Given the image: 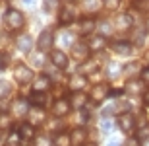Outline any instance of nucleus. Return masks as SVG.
Segmentation results:
<instances>
[{"label":"nucleus","mask_w":149,"mask_h":146,"mask_svg":"<svg viewBox=\"0 0 149 146\" xmlns=\"http://www.w3.org/2000/svg\"><path fill=\"white\" fill-rule=\"evenodd\" d=\"M72 56L76 59V61L79 62H85L87 61V56H89V47L85 41H77L76 45L72 47Z\"/></svg>","instance_id":"obj_5"},{"label":"nucleus","mask_w":149,"mask_h":146,"mask_svg":"<svg viewBox=\"0 0 149 146\" xmlns=\"http://www.w3.org/2000/svg\"><path fill=\"white\" fill-rule=\"evenodd\" d=\"M23 23H25V18H23V14L19 10H14V8L6 10V14H4V25H6L8 31H17V29H22Z\"/></svg>","instance_id":"obj_1"},{"label":"nucleus","mask_w":149,"mask_h":146,"mask_svg":"<svg viewBox=\"0 0 149 146\" xmlns=\"http://www.w3.org/2000/svg\"><path fill=\"white\" fill-rule=\"evenodd\" d=\"M120 70H122V66L118 62H109V64H107V76L111 80L118 78V76H120Z\"/></svg>","instance_id":"obj_23"},{"label":"nucleus","mask_w":149,"mask_h":146,"mask_svg":"<svg viewBox=\"0 0 149 146\" xmlns=\"http://www.w3.org/2000/svg\"><path fill=\"white\" fill-rule=\"evenodd\" d=\"M12 113H14V117H25V115H29V101L25 99V97H17L14 103H12Z\"/></svg>","instance_id":"obj_4"},{"label":"nucleus","mask_w":149,"mask_h":146,"mask_svg":"<svg viewBox=\"0 0 149 146\" xmlns=\"http://www.w3.org/2000/svg\"><path fill=\"white\" fill-rule=\"evenodd\" d=\"M112 51H114L116 55L128 56V55H132L134 45L130 43V41H114V43H112Z\"/></svg>","instance_id":"obj_9"},{"label":"nucleus","mask_w":149,"mask_h":146,"mask_svg":"<svg viewBox=\"0 0 149 146\" xmlns=\"http://www.w3.org/2000/svg\"><path fill=\"white\" fill-rule=\"evenodd\" d=\"M16 47L22 53H29V51L33 49V39H31V35H27V33H23V35H19L16 39Z\"/></svg>","instance_id":"obj_11"},{"label":"nucleus","mask_w":149,"mask_h":146,"mask_svg":"<svg viewBox=\"0 0 149 146\" xmlns=\"http://www.w3.org/2000/svg\"><path fill=\"white\" fill-rule=\"evenodd\" d=\"M87 121H89V113H87V111H83V109H79V113H77V119H76V123L85 125Z\"/></svg>","instance_id":"obj_36"},{"label":"nucleus","mask_w":149,"mask_h":146,"mask_svg":"<svg viewBox=\"0 0 149 146\" xmlns=\"http://www.w3.org/2000/svg\"><path fill=\"white\" fill-rule=\"evenodd\" d=\"M118 127H120L122 133H132L134 127H136V119H134L132 113H120L118 115Z\"/></svg>","instance_id":"obj_6"},{"label":"nucleus","mask_w":149,"mask_h":146,"mask_svg":"<svg viewBox=\"0 0 149 146\" xmlns=\"http://www.w3.org/2000/svg\"><path fill=\"white\" fill-rule=\"evenodd\" d=\"M143 43H145V35H143V31H139L136 35V45H143Z\"/></svg>","instance_id":"obj_43"},{"label":"nucleus","mask_w":149,"mask_h":146,"mask_svg":"<svg viewBox=\"0 0 149 146\" xmlns=\"http://www.w3.org/2000/svg\"><path fill=\"white\" fill-rule=\"evenodd\" d=\"M35 146H54V142H52L50 136L39 135V136H35Z\"/></svg>","instance_id":"obj_30"},{"label":"nucleus","mask_w":149,"mask_h":146,"mask_svg":"<svg viewBox=\"0 0 149 146\" xmlns=\"http://www.w3.org/2000/svg\"><path fill=\"white\" fill-rule=\"evenodd\" d=\"M52 45H54V33L50 31V29H45L43 33L39 35V39H37V47L39 51H50L52 49Z\"/></svg>","instance_id":"obj_3"},{"label":"nucleus","mask_w":149,"mask_h":146,"mask_svg":"<svg viewBox=\"0 0 149 146\" xmlns=\"http://www.w3.org/2000/svg\"><path fill=\"white\" fill-rule=\"evenodd\" d=\"M79 70H81L79 74H83V76H85V74H91L93 70H97V62L95 61H85L81 66H79Z\"/></svg>","instance_id":"obj_28"},{"label":"nucleus","mask_w":149,"mask_h":146,"mask_svg":"<svg viewBox=\"0 0 149 146\" xmlns=\"http://www.w3.org/2000/svg\"><path fill=\"white\" fill-rule=\"evenodd\" d=\"M97 28H99L101 35H103V37H107V35H111V33H112L114 25H112L111 22H99V23H97Z\"/></svg>","instance_id":"obj_29"},{"label":"nucleus","mask_w":149,"mask_h":146,"mask_svg":"<svg viewBox=\"0 0 149 146\" xmlns=\"http://www.w3.org/2000/svg\"><path fill=\"white\" fill-rule=\"evenodd\" d=\"M45 121V113L43 109H31L29 111V125H39V123H43Z\"/></svg>","instance_id":"obj_22"},{"label":"nucleus","mask_w":149,"mask_h":146,"mask_svg":"<svg viewBox=\"0 0 149 146\" xmlns=\"http://www.w3.org/2000/svg\"><path fill=\"white\" fill-rule=\"evenodd\" d=\"M105 45H107V39L103 37V35H95V37H89V41H87L89 51H101V49H105Z\"/></svg>","instance_id":"obj_18"},{"label":"nucleus","mask_w":149,"mask_h":146,"mask_svg":"<svg viewBox=\"0 0 149 146\" xmlns=\"http://www.w3.org/2000/svg\"><path fill=\"white\" fill-rule=\"evenodd\" d=\"M85 103H87V96L83 92H74L72 97H70V105L76 107V109H83Z\"/></svg>","instance_id":"obj_17"},{"label":"nucleus","mask_w":149,"mask_h":146,"mask_svg":"<svg viewBox=\"0 0 149 146\" xmlns=\"http://www.w3.org/2000/svg\"><path fill=\"white\" fill-rule=\"evenodd\" d=\"M14 78L19 82V84H29L33 80V70L25 64H17L16 70H14Z\"/></svg>","instance_id":"obj_2"},{"label":"nucleus","mask_w":149,"mask_h":146,"mask_svg":"<svg viewBox=\"0 0 149 146\" xmlns=\"http://www.w3.org/2000/svg\"><path fill=\"white\" fill-rule=\"evenodd\" d=\"M147 29H149V18H147Z\"/></svg>","instance_id":"obj_49"},{"label":"nucleus","mask_w":149,"mask_h":146,"mask_svg":"<svg viewBox=\"0 0 149 146\" xmlns=\"http://www.w3.org/2000/svg\"><path fill=\"white\" fill-rule=\"evenodd\" d=\"M138 70H139V62H132V64H128V66H126V74H128V76H134Z\"/></svg>","instance_id":"obj_39"},{"label":"nucleus","mask_w":149,"mask_h":146,"mask_svg":"<svg viewBox=\"0 0 149 146\" xmlns=\"http://www.w3.org/2000/svg\"><path fill=\"white\" fill-rule=\"evenodd\" d=\"M132 23H134L132 14H120V16L114 20V29H118V31H126V29L132 28Z\"/></svg>","instance_id":"obj_8"},{"label":"nucleus","mask_w":149,"mask_h":146,"mask_svg":"<svg viewBox=\"0 0 149 146\" xmlns=\"http://www.w3.org/2000/svg\"><path fill=\"white\" fill-rule=\"evenodd\" d=\"M31 62H33L35 66H43V64H45V56L41 55V53H37V55H31Z\"/></svg>","instance_id":"obj_37"},{"label":"nucleus","mask_w":149,"mask_h":146,"mask_svg":"<svg viewBox=\"0 0 149 146\" xmlns=\"http://www.w3.org/2000/svg\"><path fill=\"white\" fill-rule=\"evenodd\" d=\"M10 127V117L6 113H0V129H8Z\"/></svg>","instance_id":"obj_40"},{"label":"nucleus","mask_w":149,"mask_h":146,"mask_svg":"<svg viewBox=\"0 0 149 146\" xmlns=\"http://www.w3.org/2000/svg\"><path fill=\"white\" fill-rule=\"evenodd\" d=\"M112 127H114V121H112V117H103L101 119V123H99V129L103 135H109L112 130Z\"/></svg>","instance_id":"obj_25"},{"label":"nucleus","mask_w":149,"mask_h":146,"mask_svg":"<svg viewBox=\"0 0 149 146\" xmlns=\"http://www.w3.org/2000/svg\"><path fill=\"white\" fill-rule=\"evenodd\" d=\"M17 133H19V136H22V138H33V136H35V129H33V125H29V123L19 125Z\"/></svg>","instance_id":"obj_24"},{"label":"nucleus","mask_w":149,"mask_h":146,"mask_svg":"<svg viewBox=\"0 0 149 146\" xmlns=\"http://www.w3.org/2000/svg\"><path fill=\"white\" fill-rule=\"evenodd\" d=\"M83 146H95V144H83Z\"/></svg>","instance_id":"obj_50"},{"label":"nucleus","mask_w":149,"mask_h":146,"mask_svg":"<svg viewBox=\"0 0 149 146\" xmlns=\"http://www.w3.org/2000/svg\"><path fill=\"white\" fill-rule=\"evenodd\" d=\"M66 2H70V0H66Z\"/></svg>","instance_id":"obj_51"},{"label":"nucleus","mask_w":149,"mask_h":146,"mask_svg":"<svg viewBox=\"0 0 149 146\" xmlns=\"http://www.w3.org/2000/svg\"><path fill=\"white\" fill-rule=\"evenodd\" d=\"M83 8H85V12H97L99 10V0H83Z\"/></svg>","instance_id":"obj_31"},{"label":"nucleus","mask_w":149,"mask_h":146,"mask_svg":"<svg viewBox=\"0 0 149 146\" xmlns=\"http://www.w3.org/2000/svg\"><path fill=\"white\" fill-rule=\"evenodd\" d=\"M141 80H143L145 84H149V68H145L143 72H141Z\"/></svg>","instance_id":"obj_45"},{"label":"nucleus","mask_w":149,"mask_h":146,"mask_svg":"<svg viewBox=\"0 0 149 146\" xmlns=\"http://www.w3.org/2000/svg\"><path fill=\"white\" fill-rule=\"evenodd\" d=\"M109 96H111V88H109L107 84H97L93 88V92H91V99L97 101V103L103 101V99H107Z\"/></svg>","instance_id":"obj_7"},{"label":"nucleus","mask_w":149,"mask_h":146,"mask_svg":"<svg viewBox=\"0 0 149 146\" xmlns=\"http://www.w3.org/2000/svg\"><path fill=\"white\" fill-rule=\"evenodd\" d=\"M139 144H141V140H139L138 136H132V138H128V140H126L124 146H139Z\"/></svg>","instance_id":"obj_42"},{"label":"nucleus","mask_w":149,"mask_h":146,"mask_svg":"<svg viewBox=\"0 0 149 146\" xmlns=\"http://www.w3.org/2000/svg\"><path fill=\"white\" fill-rule=\"evenodd\" d=\"M60 43L64 47H74V45H76V43H74V33H72V31H62Z\"/></svg>","instance_id":"obj_27"},{"label":"nucleus","mask_w":149,"mask_h":146,"mask_svg":"<svg viewBox=\"0 0 149 146\" xmlns=\"http://www.w3.org/2000/svg\"><path fill=\"white\" fill-rule=\"evenodd\" d=\"M52 142H54V146H70V135L58 133V135L52 138Z\"/></svg>","instance_id":"obj_26"},{"label":"nucleus","mask_w":149,"mask_h":146,"mask_svg":"<svg viewBox=\"0 0 149 146\" xmlns=\"http://www.w3.org/2000/svg\"><path fill=\"white\" fill-rule=\"evenodd\" d=\"M74 8H70V6H66V8H62L60 12V23L62 25H68V23H72L74 22Z\"/></svg>","instance_id":"obj_21"},{"label":"nucleus","mask_w":149,"mask_h":146,"mask_svg":"<svg viewBox=\"0 0 149 146\" xmlns=\"http://www.w3.org/2000/svg\"><path fill=\"white\" fill-rule=\"evenodd\" d=\"M49 88H50V78L47 76V74L35 78V82H33V90L35 92H47Z\"/></svg>","instance_id":"obj_19"},{"label":"nucleus","mask_w":149,"mask_h":146,"mask_svg":"<svg viewBox=\"0 0 149 146\" xmlns=\"http://www.w3.org/2000/svg\"><path fill=\"white\" fill-rule=\"evenodd\" d=\"M145 90H147V86H145L143 80H130L126 84V92H130V94H145Z\"/></svg>","instance_id":"obj_16"},{"label":"nucleus","mask_w":149,"mask_h":146,"mask_svg":"<svg viewBox=\"0 0 149 146\" xmlns=\"http://www.w3.org/2000/svg\"><path fill=\"white\" fill-rule=\"evenodd\" d=\"M95 28H97V22H93L91 18H85V20L79 22V33L81 35H89Z\"/></svg>","instance_id":"obj_20"},{"label":"nucleus","mask_w":149,"mask_h":146,"mask_svg":"<svg viewBox=\"0 0 149 146\" xmlns=\"http://www.w3.org/2000/svg\"><path fill=\"white\" fill-rule=\"evenodd\" d=\"M6 61H8V59H6V56L2 55V53H0V70H2V68L6 66Z\"/></svg>","instance_id":"obj_47"},{"label":"nucleus","mask_w":149,"mask_h":146,"mask_svg":"<svg viewBox=\"0 0 149 146\" xmlns=\"http://www.w3.org/2000/svg\"><path fill=\"white\" fill-rule=\"evenodd\" d=\"M103 4H105L107 10H116L120 6V0H103Z\"/></svg>","instance_id":"obj_38"},{"label":"nucleus","mask_w":149,"mask_h":146,"mask_svg":"<svg viewBox=\"0 0 149 146\" xmlns=\"http://www.w3.org/2000/svg\"><path fill=\"white\" fill-rule=\"evenodd\" d=\"M0 138H2V136H0Z\"/></svg>","instance_id":"obj_52"},{"label":"nucleus","mask_w":149,"mask_h":146,"mask_svg":"<svg viewBox=\"0 0 149 146\" xmlns=\"http://www.w3.org/2000/svg\"><path fill=\"white\" fill-rule=\"evenodd\" d=\"M49 101L50 99H49V96H47V92H33V94H31V97H29V103H33V105L39 107V109H41V107H45Z\"/></svg>","instance_id":"obj_15"},{"label":"nucleus","mask_w":149,"mask_h":146,"mask_svg":"<svg viewBox=\"0 0 149 146\" xmlns=\"http://www.w3.org/2000/svg\"><path fill=\"white\" fill-rule=\"evenodd\" d=\"M143 99H145V103H147V105H149V88H147V90H145V94H143Z\"/></svg>","instance_id":"obj_48"},{"label":"nucleus","mask_w":149,"mask_h":146,"mask_svg":"<svg viewBox=\"0 0 149 146\" xmlns=\"http://www.w3.org/2000/svg\"><path fill=\"white\" fill-rule=\"evenodd\" d=\"M70 111V101L68 99H56L54 105H52V113H54V117H64L68 115Z\"/></svg>","instance_id":"obj_12"},{"label":"nucleus","mask_w":149,"mask_h":146,"mask_svg":"<svg viewBox=\"0 0 149 146\" xmlns=\"http://www.w3.org/2000/svg\"><path fill=\"white\" fill-rule=\"evenodd\" d=\"M138 138H139V140H147V138H149V125H141V127H139Z\"/></svg>","instance_id":"obj_35"},{"label":"nucleus","mask_w":149,"mask_h":146,"mask_svg":"<svg viewBox=\"0 0 149 146\" xmlns=\"http://www.w3.org/2000/svg\"><path fill=\"white\" fill-rule=\"evenodd\" d=\"M122 142L118 140V138H109V140L105 142V146H120Z\"/></svg>","instance_id":"obj_44"},{"label":"nucleus","mask_w":149,"mask_h":146,"mask_svg":"<svg viewBox=\"0 0 149 146\" xmlns=\"http://www.w3.org/2000/svg\"><path fill=\"white\" fill-rule=\"evenodd\" d=\"M35 2H37V0H22V4H23V6H27V8L35 6Z\"/></svg>","instance_id":"obj_46"},{"label":"nucleus","mask_w":149,"mask_h":146,"mask_svg":"<svg viewBox=\"0 0 149 146\" xmlns=\"http://www.w3.org/2000/svg\"><path fill=\"white\" fill-rule=\"evenodd\" d=\"M50 61L56 68H66L68 66V56L64 51H52L50 53Z\"/></svg>","instance_id":"obj_13"},{"label":"nucleus","mask_w":149,"mask_h":146,"mask_svg":"<svg viewBox=\"0 0 149 146\" xmlns=\"http://www.w3.org/2000/svg\"><path fill=\"white\" fill-rule=\"evenodd\" d=\"M10 107H12V105H10V101L6 99V97H4V99H0V113H6Z\"/></svg>","instance_id":"obj_41"},{"label":"nucleus","mask_w":149,"mask_h":146,"mask_svg":"<svg viewBox=\"0 0 149 146\" xmlns=\"http://www.w3.org/2000/svg\"><path fill=\"white\" fill-rule=\"evenodd\" d=\"M85 138H87L85 129H74L70 133V144L72 146H83L85 144Z\"/></svg>","instance_id":"obj_10"},{"label":"nucleus","mask_w":149,"mask_h":146,"mask_svg":"<svg viewBox=\"0 0 149 146\" xmlns=\"http://www.w3.org/2000/svg\"><path fill=\"white\" fill-rule=\"evenodd\" d=\"M10 92H12V86L8 84L6 80H0V99H4Z\"/></svg>","instance_id":"obj_33"},{"label":"nucleus","mask_w":149,"mask_h":146,"mask_svg":"<svg viewBox=\"0 0 149 146\" xmlns=\"http://www.w3.org/2000/svg\"><path fill=\"white\" fill-rule=\"evenodd\" d=\"M43 6H45V12H54L60 6V0H45Z\"/></svg>","instance_id":"obj_34"},{"label":"nucleus","mask_w":149,"mask_h":146,"mask_svg":"<svg viewBox=\"0 0 149 146\" xmlns=\"http://www.w3.org/2000/svg\"><path fill=\"white\" fill-rule=\"evenodd\" d=\"M85 86H87V78L83 74H74L70 78V90L72 92H81Z\"/></svg>","instance_id":"obj_14"},{"label":"nucleus","mask_w":149,"mask_h":146,"mask_svg":"<svg viewBox=\"0 0 149 146\" xmlns=\"http://www.w3.org/2000/svg\"><path fill=\"white\" fill-rule=\"evenodd\" d=\"M19 140H22L19 133H10V136H8V140H6L4 146H19Z\"/></svg>","instance_id":"obj_32"}]
</instances>
